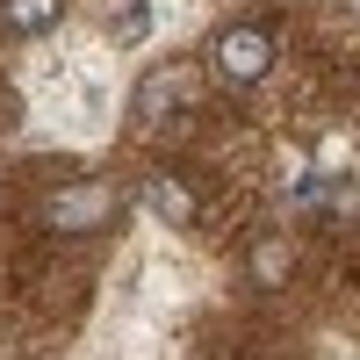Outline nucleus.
Masks as SVG:
<instances>
[{
    "label": "nucleus",
    "instance_id": "1",
    "mask_svg": "<svg viewBox=\"0 0 360 360\" xmlns=\"http://www.w3.org/2000/svg\"><path fill=\"white\" fill-rule=\"evenodd\" d=\"M209 58H217V79L224 86H259L266 72H274V37L252 22H231L217 44H209Z\"/></svg>",
    "mask_w": 360,
    "mask_h": 360
},
{
    "label": "nucleus",
    "instance_id": "2",
    "mask_svg": "<svg viewBox=\"0 0 360 360\" xmlns=\"http://www.w3.org/2000/svg\"><path fill=\"white\" fill-rule=\"evenodd\" d=\"M115 209H123L115 188H101V180H72V188H58V195L44 202V224L65 231V238H79V231H108Z\"/></svg>",
    "mask_w": 360,
    "mask_h": 360
},
{
    "label": "nucleus",
    "instance_id": "3",
    "mask_svg": "<svg viewBox=\"0 0 360 360\" xmlns=\"http://www.w3.org/2000/svg\"><path fill=\"white\" fill-rule=\"evenodd\" d=\"M144 209H152L159 224H173V231H188L202 202H195V188H188V180H180V173H152V180H144Z\"/></svg>",
    "mask_w": 360,
    "mask_h": 360
},
{
    "label": "nucleus",
    "instance_id": "4",
    "mask_svg": "<svg viewBox=\"0 0 360 360\" xmlns=\"http://www.w3.org/2000/svg\"><path fill=\"white\" fill-rule=\"evenodd\" d=\"M58 15H65V0H0V29H15V37H44V29H58Z\"/></svg>",
    "mask_w": 360,
    "mask_h": 360
},
{
    "label": "nucleus",
    "instance_id": "5",
    "mask_svg": "<svg viewBox=\"0 0 360 360\" xmlns=\"http://www.w3.org/2000/svg\"><path fill=\"white\" fill-rule=\"evenodd\" d=\"M245 266H252V281H259V288H281V281H288V266H295V259H288V238H259Z\"/></svg>",
    "mask_w": 360,
    "mask_h": 360
},
{
    "label": "nucleus",
    "instance_id": "6",
    "mask_svg": "<svg viewBox=\"0 0 360 360\" xmlns=\"http://www.w3.org/2000/svg\"><path fill=\"white\" fill-rule=\"evenodd\" d=\"M166 94H188V72H152V79L137 86V115H152Z\"/></svg>",
    "mask_w": 360,
    "mask_h": 360
},
{
    "label": "nucleus",
    "instance_id": "7",
    "mask_svg": "<svg viewBox=\"0 0 360 360\" xmlns=\"http://www.w3.org/2000/svg\"><path fill=\"white\" fill-rule=\"evenodd\" d=\"M144 29H152V8H144V0H137V8H123V22H115V37H123V44H137Z\"/></svg>",
    "mask_w": 360,
    "mask_h": 360
}]
</instances>
